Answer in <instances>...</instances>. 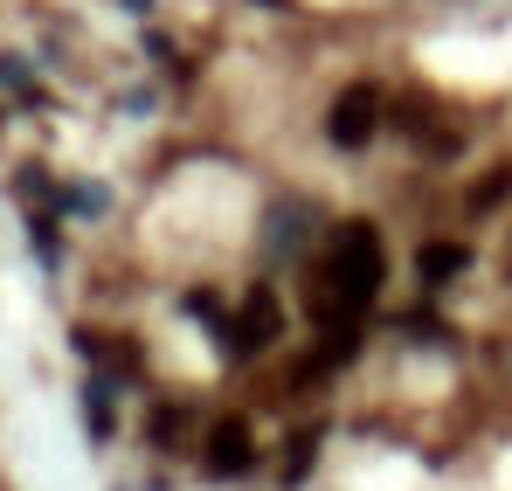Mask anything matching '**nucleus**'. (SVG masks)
Here are the masks:
<instances>
[{"label": "nucleus", "mask_w": 512, "mask_h": 491, "mask_svg": "<svg viewBox=\"0 0 512 491\" xmlns=\"http://www.w3.org/2000/svg\"><path fill=\"white\" fill-rule=\"evenodd\" d=\"M374 125H381V90L374 83H353L346 97H333V111H326V139L333 146H367Z\"/></svg>", "instance_id": "obj_2"}, {"label": "nucleus", "mask_w": 512, "mask_h": 491, "mask_svg": "<svg viewBox=\"0 0 512 491\" xmlns=\"http://www.w3.org/2000/svg\"><path fill=\"white\" fill-rule=\"evenodd\" d=\"M222 339H236L243 353H256V346H270V339H277V298H270V284H256L250 298H243V319H236V326H222Z\"/></svg>", "instance_id": "obj_3"}, {"label": "nucleus", "mask_w": 512, "mask_h": 491, "mask_svg": "<svg viewBox=\"0 0 512 491\" xmlns=\"http://www.w3.org/2000/svg\"><path fill=\"white\" fill-rule=\"evenodd\" d=\"M464 263H471V249H464V243H423V256H416L423 284H450Z\"/></svg>", "instance_id": "obj_5"}, {"label": "nucleus", "mask_w": 512, "mask_h": 491, "mask_svg": "<svg viewBox=\"0 0 512 491\" xmlns=\"http://www.w3.org/2000/svg\"><path fill=\"white\" fill-rule=\"evenodd\" d=\"M381 277H388L381 236H374L367 222H346L333 256H326V312H333V305H340V312H367L374 291H381Z\"/></svg>", "instance_id": "obj_1"}, {"label": "nucleus", "mask_w": 512, "mask_h": 491, "mask_svg": "<svg viewBox=\"0 0 512 491\" xmlns=\"http://www.w3.org/2000/svg\"><path fill=\"white\" fill-rule=\"evenodd\" d=\"M506 194H512V166H492V180H478V194H471V208L485 215V208H492V201H506Z\"/></svg>", "instance_id": "obj_6"}, {"label": "nucleus", "mask_w": 512, "mask_h": 491, "mask_svg": "<svg viewBox=\"0 0 512 491\" xmlns=\"http://www.w3.org/2000/svg\"><path fill=\"white\" fill-rule=\"evenodd\" d=\"M250 429H243V422H215V436H208V471H215V478H243V471H250Z\"/></svg>", "instance_id": "obj_4"}]
</instances>
